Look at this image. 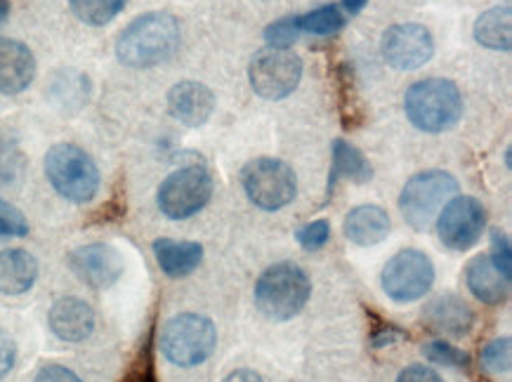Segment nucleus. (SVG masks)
I'll use <instances>...</instances> for the list:
<instances>
[{"instance_id": "1", "label": "nucleus", "mask_w": 512, "mask_h": 382, "mask_svg": "<svg viewBox=\"0 0 512 382\" xmlns=\"http://www.w3.org/2000/svg\"><path fill=\"white\" fill-rule=\"evenodd\" d=\"M180 48V24L168 12H147L121 31L116 57L126 67L149 69L166 62Z\"/></svg>"}, {"instance_id": "2", "label": "nucleus", "mask_w": 512, "mask_h": 382, "mask_svg": "<svg viewBox=\"0 0 512 382\" xmlns=\"http://www.w3.org/2000/svg\"><path fill=\"white\" fill-rule=\"evenodd\" d=\"M404 111L418 130L437 135L461 121L463 95L449 78H425L406 90Z\"/></svg>"}, {"instance_id": "3", "label": "nucleus", "mask_w": 512, "mask_h": 382, "mask_svg": "<svg viewBox=\"0 0 512 382\" xmlns=\"http://www.w3.org/2000/svg\"><path fill=\"white\" fill-rule=\"evenodd\" d=\"M312 295V281L295 262H279L260 274L255 283V305L267 319L288 321L303 312Z\"/></svg>"}, {"instance_id": "4", "label": "nucleus", "mask_w": 512, "mask_h": 382, "mask_svg": "<svg viewBox=\"0 0 512 382\" xmlns=\"http://www.w3.org/2000/svg\"><path fill=\"white\" fill-rule=\"evenodd\" d=\"M45 175L59 196L71 203H88L100 189V170L76 144H55L45 156Z\"/></svg>"}, {"instance_id": "5", "label": "nucleus", "mask_w": 512, "mask_h": 382, "mask_svg": "<svg viewBox=\"0 0 512 382\" xmlns=\"http://www.w3.org/2000/svg\"><path fill=\"white\" fill-rule=\"evenodd\" d=\"M218 345L213 321L201 314H177L159 335L161 354L170 364L192 368L206 361Z\"/></svg>"}, {"instance_id": "6", "label": "nucleus", "mask_w": 512, "mask_h": 382, "mask_svg": "<svg viewBox=\"0 0 512 382\" xmlns=\"http://www.w3.org/2000/svg\"><path fill=\"white\" fill-rule=\"evenodd\" d=\"M458 191V182L451 173L444 170H425L413 175L399 196V210L404 220L416 229L425 232L439 215L446 201H451Z\"/></svg>"}, {"instance_id": "7", "label": "nucleus", "mask_w": 512, "mask_h": 382, "mask_svg": "<svg viewBox=\"0 0 512 382\" xmlns=\"http://www.w3.org/2000/svg\"><path fill=\"white\" fill-rule=\"evenodd\" d=\"M241 184L246 196L260 210H279L295 199V173L288 163L279 158H253L241 170Z\"/></svg>"}, {"instance_id": "8", "label": "nucleus", "mask_w": 512, "mask_h": 382, "mask_svg": "<svg viewBox=\"0 0 512 382\" xmlns=\"http://www.w3.org/2000/svg\"><path fill=\"white\" fill-rule=\"evenodd\" d=\"M300 78H303V59L291 50H260L248 67V81L255 95L269 102H279L291 95L300 85Z\"/></svg>"}, {"instance_id": "9", "label": "nucleus", "mask_w": 512, "mask_h": 382, "mask_svg": "<svg viewBox=\"0 0 512 382\" xmlns=\"http://www.w3.org/2000/svg\"><path fill=\"white\" fill-rule=\"evenodd\" d=\"M213 196V177L206 168L187 166L170 173L159 187L161 213L170 220H187L208 206Z\"/></svg>"}, {"instance_id": "10", "label": "nucleus", "mask_w": 512, "mask_h": 382, "mask_svg": "<svg viewBox=\"0 0 512 382\" xmlns=\"http://www.w3.org/2000/svg\"><path fill=\"white\" fill-rule=\"evenodd\" d=\"M383 291L395 302H416L425 298L435 283V267L423 250L404 248L387 260L383 269Z\"/></svg>"}, {"instance_id": "11", "label": "nucleus", "mask_w": 512, "mask_h": 382, "mask_svg": "<svg viewBox=\"0 0 512 382\" xmlns=\"http://www.w3.org/2000/svg\"><path fill=\"white\" fill-rule=\"evenodd\" d=\"M487 227V210L472 196H454L446 201L437 220L439 241L451 250H470L482 239Z\"/></svg>"}, {"instance_id": "12", "label": "nucleus", "mask_w": 512, "mask_h": 382, "mask_svg": "<svg viewBox=\"0 0 512 382\" xmlns=\"http://www.w3.org/2000/svg\"><path fill=\"white\" fill-rule=\"evenodd\" d=\"M385 62L397 71H416L430 62L435 55V41L425 26L420 24H395L383 34Z\"/></svg>"}, {"instance_id": "13", "label": "nucleus", "mask_w": 512, "mask_h": 382, "mask_svg": "<svg viewBox=\"0 0 512 382\" xmlns=\"http://www.w3.org/2000/svg\"><path fill=\"white\" fill-rule=\"evenodd\" d=\"M67 260L71 272L90 288L114 286L123 274L121 253L107 243H90V246L74 248Z\"/></svg>"}, {"instance_id": "14", "label": "nucleus", "mask_w": 512, "mask_h": 382, "mask_svg": "<svg viewBox=\"0 0 512 382\" xmlns=\"http://www.w3.org/2000/svg\"><path fill=\"white\" fill-rule=\"evenodd\" d=\"M215 95L208 85L196 81H182L168 92V111L175 121L187 128H199L213 116Z\"/></svg>"}, {"instance_id": "15", "label": "nucleus", "mask_w": 512, "mask_h": 382, "mask_svg": "<svg viewBox=\"0 0 512 382\" xmlns=\"http://www.w3.org/2000/svg\"><path fill=\"white\" fill-rule=\"evenodd\" d=\"M36 59L24 43L0 38V92L19 95L34 83Z\"/></svg>"}, {"instance_id": "16", "label": "nucleus", "mask_w": 512, "mask_h": 382, "mask_svg": "<svg viewBox=\"0 0 512 382\" xmlns=\"http://www.w3.org/2000/svg\"><path fill=\"white\" fill-rule=\"evenodd\" d=\"M48 324L64 342H83L95 331V312L81 298H62L50 307Z\"/></svg>"}, {"instance_id": "17", "label": "nucleus", "mask_w": 512, "mask_h": 382, "mask_svg": "<svg viewBox=\"0 0 512 382\" xmlns=\"http://www.w3.org/2000/svg\"><path fill=\"white\" fill-rule=\"evenodd\" d=\"M423 319L432 331L449 335V338H465L475 324V312L456 295H442L425 307Z\"/></svg>"}, {"instance_id": "18", "label": "nucleus", "mask_w": 512, "mask_h": 382, "mask_svg": "<svg viewBox=\"0 0 512 382\" xmlns=\"http://www.w3.org/2000/svg\"><path fill=\"white\" fill-rule=\"evenodd\" d=\"M465 283H468L470 293L475 295L484 305H501L508 300L510 293V279L498 272L489 255H477L468 262L465 269Z\"/></svg>"}, {"instance_id": "19", "label": "nucleus", "mask_w": 512, "mask_h": 382, "mask_svg": "<svg viewBox=\"0 0 512 382\" xmlns=\"http://www.w3.org/2000/svg\"><path fill=\"white\" fill-rule=\"evenodd\" d=\"M390 215L380 206H357L345 217V236L357 246H378L390 234Z\"/></svg>"}, {"instance_id": "20", "label": "nucleus", "mask_w": 512, "mask_h": 382, "mask_svg": "<svg viewBox=\"0 0 512 382\" xmlns=\"http://www.w3.org/2000/svg\"><path fill=\"white\" fill-rule=\"evenodd\" d=\"M38 279V262L29 250H0V293L22 295Z\"/></svg>"}, {"instance_id": "21", "label": "nucleus", "mask_w": 512, "mask_h": 382, "mask_svg": "<svg viewBox=\"0 0 512 382\" xmlns=\"http://www.w3.org/2000/svg\"><path fill=\"white\" fill-rule=\"evenodd\" d=\"M152 248L163 274L173 276V279L192 274L203 260V246L196 241L156 239Z\"/></svg>"}, {"instance_id": "22", "label": "nucleus", "mask_w": 512, "mask_h": 382, "mask_svg": "<svg viewBox=\"0 0 512 382\" xmlns=\"http://www.w3.org/2000/svg\"><path fill=\"white\" fill-rule=\"evenodd\" d=\"M472 34H475V41L484 45V48L508 52L512 48V5H496V8L479 15Z\"/></svg>"}, {"instance_id": "23", "label": "nucleus", "mask_w": 512, "mask_h": 382, "mask_svg": "<svg viewBox=\"0 0 512 382\" xmlns=\"http://www.w3.org/2000/svg\"><path fill=\"white\" fill-rule=\"evenodd\" d=\"M331 156H333V163H331V177H328V194L336 189V184L340 180L364 184L373 177L371 163L366 161V156L361 154L354 144L345 140H336L333 142Z\"/></svg>"}, {"instance_id": "24", "label": "nucleus", "mask_w": 512, "mask_h": 382, "mask_svg": "<svg viewBox=\"0 0 512 382\" xmlns=\"http://www.w3.org/2000/svg\"><path fill=\"white\" fill-rule=\"evenodd\" d=\"M336 92L343 125L347 130L359 128L361 121H364V104L359 100L357 81H354V71L350 64H340L336 69Z\"/></svg>"}, {"instance_id": "25", "label": "nucleus", "mask_w": 512, "mask_h": 382, "mask_svg": "<svg viewBox=\"0 0 512 382\" xmlns=\"http://www.w3.org/2000/svg\"><path fill=\"white\" fill-rule=\"evenodd\" d=\"M128 0H71V12L88 26H104L118 17Z\"/></svg>"}, {"instance_id": "26", "label": "nucleus", "mask_w": 512, "mask_h": 382, "mask_svg": "<svg viewBox=\"0 0 512 382\" xmlns=\"http://www.w3.org/2000/svg\"><path fill=\"white\" fill-rule=\"evenodd\" d=\"M300 31L314 36H336L338 31H343L345 17L336 5H324V8L312 10L310 15L298 17Z\"/></svg>"}, {"instance_id": "27", "label": "nucleus", "mask_w": 512, "mask_h": 382, "mask_svg": "<svg viewBox=\"0 0 512 382\" xmlns=\"http://www.w3.org/2000/svg\"><path fill=\"white\" fill-rule=\"evenodd\" d=\"M423 354L428 361H435V364L451 366V368H465L470 364V357L463 352V349H458L451 345V342H444V340L428 342V345L423 347Z\"/></svg>"}, {"instance_id": "28", "label": "nucleus", "mask_w": 512, "mask_h": 382, "mask_svg": "<svg viewBox=\"0 0 512 382\" xmlns=\"http://www.w3.org/2000/svg\"><path fill=\"white\" fill-rule=\"evenodd\" d=\"M303 34L298 26V17H286L279 19V22H272L265 29V41L269 43V48H281L288 50V45H293L298 41V36Z\"/></svg>"}, {"instance_id": "29", "label": "nucleus", "mask_w": 512, "mask_h": 382, "mask_svg": "<svg viewBox=\"0 0 512 382\" xmlns=\"http://www.w3.org/2000/svg\"><path fill=\"white\" fill-rule=\"evenodd\" d=\"M510 349H512L510 338H498L494 342H489L482 352V366L487 368L489 373H496V375L510 371V361H512Z\"/></svg>"}, {"instance_id": "30", "label": "nucleus", "mask_w": 512, "mask_h": 382, "mask_svg": "<svg viewBox=\"0 0 512 382\" xmlns=\"http://www.w3.org/2000/svg\"><path fill=\"white\" fill-rule=\"evenodd\" d=\"M489 260L494 262V267L505 276V279H510V274H512V250H510L508 234L501 232V229H494V232H491V255H489Z\"/></svg>"}, {"instance_id": "31", "label": "nucleus", "mask_w": 512, "mask_h": 382, "mask_svg": "<svg viewBox=\"0 0 512 382\" xmlns=\"http://www.w3.org/2000/svg\"><path fill=\"white\" fill-rule=\"evenodd\" d=\"M295 239H298L300 246L307 250L324 248L328 239H331V225H328L326 220H314L310 225L300 227L298 234H295Z\"/></svg>"}, {"instance_id": "32", "label": "nucleus", "mask_w": 512, "mask_h": 382, "mask_svg": "<svg viewBox=\"0 0 512 382\" xmlns=\"http://www.w3.org/2000/svg\"><path fill=\"white\" fill-rule=\"evenodd\" d=\"M123 382H156V368H154V357H152V347L144 345L140 357L135 359V364L130 366V371L126 373Z\"/></svg>"}, {"instance_id": "33", "label": "nucleus", "mask_w": 512, "mask_h": 382, "mask_svg": "<svg viewBox=\"0 0 512 382\" xmlns=\"http://www.w3.org/2000/svg\"><path fill=\"white\" fill-rule=\"evenodd\" d=\"M17 359V345L12 340V335L8 331L0 328V378H5L12 371Z\"/></svg>"}, {"instance_id": "34", "label": "nucleus", "mask_w": 512, "mask_h": 382, "mask_svg": "<svg viewBox=\"0 0 512 382\" xmlns=\"http://www.w3.org/2000/svg\"><path fill=\"white\" fill-rule=\"evenodd\" d=\"M397 382H444L442 375L425 364H413L399 373Z\"/></svg>"}, {"instance_id": "35", "label": "nucleus", "mask_w": 512, "mask_h": 382, "mask_svg": "<svg viewBox=\"0 0 512 382\" xmlns=\"http://www.w3.org/2000/svg\"><path fill=\"white\" fill-rule=\"evenodd\" d=\"M36 382H83V380L78 378V375L67 366L50 364V366H43L41 371H38Z\"/></svg>"}, {"instance_id": "36", "label": "nucleus", "mask_w": 512, "mask_h": 382, "mask_svg": "<svg viewBox=\"0 0 512 382\" xmlns=\"http://www.w3.org/2000/svg\"><path fill=\"white\" fill-rule=\"evenodd\" d=\"M404 338H409V335H406L404 331H399L397 326H392V324H385L383 328H378V331L371 335V345L378 349V347L395 345L397 340H404Z\"/></svg>"}, {"instance_id": "37", "label": "nucleus", "mask_w": 512, "mask_h": 382, "mask_svg": "<svg viewBox=\"0 0 512 382\" xmlns=\"http://www.w3.org/2000/svg\"><path fill=\"white\" fill-rule=\"evenodd\" d=\"M29 232L24 220H17V217L0 215V236H24Z\"/></svg>"}, {"instance_id": "38", "label": "nucleus", "mask_w": 512, "mask_h": 382, "mask_svg": "<svg viewBox=\"0 0 512 382\" xmlns=\"http://www.w3.org/2000/svg\"><path fill=\"white\" fill-rule=\"evenodd\" d=\"M222 382H265L258 373L251 371V368H239V371L229 373Z\"/></svg>"}, {"instance_id": "39", "label": "nucleus", "mask_w": 512, "mask_h": 382, "mask_svg": "<svg viewBox=\"0 0 512 382\" xmlns=\"http://www.w3.org/2000/svg\"><path fill=\"white\" fill-rule=\"evenodd\" d=\"M366 3H369V0H343L345 10L350 12V15H359V12L364 10Z\"/></svg>"}, {"instance_id": "40", "label": "nucleus", "mask_w": 512, "mask_h": 382, "mask_svg": "<svg viewBox=\"0 0 512 382\" xmlns=\"http://www.w3.org/2000/svg\"><path fill=\"white\" fill-rule=\"evenodd\" d=\"M10 15V0H0V22H5V17Z\"/></svg>"}]
</instances>
